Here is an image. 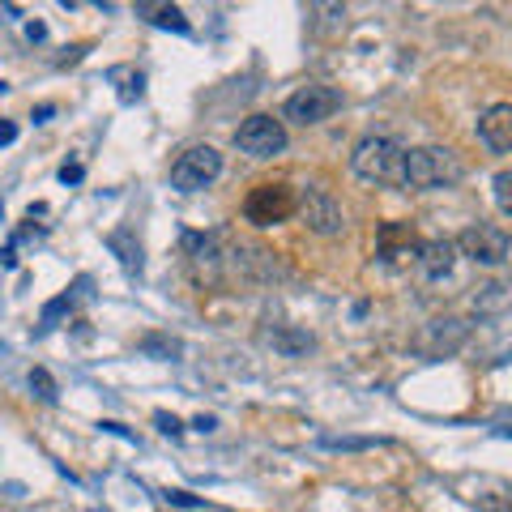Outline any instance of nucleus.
<instances>
[{"label": "nucleus", "mask_w": 512, "mask_h": 512, "mask_svg": "<svg viewBox=\"0 0 512 512\" xmlns=\"http://www.w3.org/2000/svg\"><path fill=\"white\" fill-rule=\"evenodd\" d=\"M295 205H299V197L291 184H256L244 197V218L252 227H278V222L295 214Z\"/></svg>", "instance_id": "7ed1b4c3"}, {"label": "nucleus", "mask_w": 512, "mask_h": 512, "mask_svg": "<svg viewBox=\"0 0 512 512\" xmlns=\"http://www.w3.org/2000/svg\"><path fill=\"white\" fill-rule=\"evenodd\" d=\"M316 30H338L346 22V0H312Z\"/></svg>", "instance_id": "6ab92c4d"}, {"label": "nucleus", "mask_w": 512, "mask_h": 512, "mask_svg": "<svg viewBox=\"0 0 512 512\" xmlns=\"http://www.w3.org/2000/svg\"><path fill=\"white\" fill-rule=\"evenodd\" d=\"M491 197H495V205H500V214L512 218V171L495 175V180H491Z\"/></svg>", "instance_id": "412c9836"}, {"label": "nucleus", "mask_w": 512, "mask_h": 512, "mask_svg": "<svg viewBox=\"0 0 512 512\" xmlns=\"http://www.w3.org/2000/svg\"><path fill=\"white\" fill-rule=\"evenodd\" d=\"M461 175H466V163L457 158V150H448V146H419V150H406L402 184L414 188V192L453 188Z\"/></svg>", "instance_id": "f257e3e1"}, {"label": "nucleus", "mask_w": 512, "mask_h": 512, "mask_svg": "<svg viewBox=\"0 0 512 512\" xmlns=\"http://www.w3.org/2000/svg\"><path fill=\"white\" fill-rule=\"evenodd\" d=\"M470 312L478 320H495V316H508L512 312V274H500V278H487L474 286L470 295Z\"/></svg>", "instance_id": "1a4fd4ad"}, {"label": "nucleus", "mask_w": 512, "mask_h": 512, "mask_svg": "<svg viewBox=\"0 0 512 512\" xmlns=\"http://www.w3.org/2000/svg\"><path fill=\"white\" fill-rule=\"evenodd\" d=\"M470 338V325L466 320H457V316H444V320H431L427 333H423V350L431 359H444V355H453V350H461Z\"/></svg>", "instance_id": "ddd939ff"}, {"label": "nucleus", "mask_w": 512, "mask_h": 512, "mask_svg": "<svg viewBox=\"0 0 512 512\" xmlns=\"http://www.w3.org/2000/svg\"><path fill=\"white\" fill-rule=\"evenodd\" d=\"M137 18L154 26V30H175V35H188V18L175 0H133Z\"/></svg>", "instance_id": "2eb2a0df"}, {"label": "nucleus", "mask_w": 512, "mask_h": 512, "mask_svg": "<svg viewBox=\"0 0 512 512\" xmlns=\"http://www.w3.org/2000/svg\"><path fill=\"white\" fill-rule=\"evenodd\" d=\"M478 137L491 154H512V103H491L478 116Z\"/></svg>", "instance_id": "f8f14e48"}, {"label": "nucleus", "mask_w": 512, "mask_h": 512, "mask_svg": "<svg viewBox=\"0 0 512 512\" xmlns=\"http://www.w3.org/2000/svg\"><path fill=\"white\" fill-rule=\"evenodd\" d=\"M18 141V124L13 120H0V146H13Z\"/></svg>", "instance_id": "393cba45"}, {"label": "nucleus", "mask_w": 512, "mask_h": 512, "mask_svg": "<svg viewBox=\"0 0 512 512\" xmlns=\"http://www.w3.org/2000/svg\"><path fill=\"white\" fill-rule=\"evenodd\" d=\"M235 146L248 158H278L286 150V124L274 116H248L235 128Z\"/></svg>", "instance_id": "39448f33"}, {"label": "nucleus", "mask_w": 512, "mask_h": 512, "mask_svg": "<svg viewBox=\"0 0 512 512\" xmlns=\"http://www.w3.org/2000/svg\"><path fill=\"white\" fill-rule=\"evenodd\" d=\"M30 389H35L39 402H56V380L47 376L43 367H35V372H30Z\"/></svg>", "instance_id": "4be33fe9"}, {"label": "nucleus", "mask_w": 512, "mask_h": 512, "mask_svg": "<svg viewBox=\"0 0 512 512\" xmlns=\"http://www.w3.org/2000/svg\"><path fill=\"white\" fill-rule=\"evenodd\" d=\"M107 248L120 256V265L128 269V274H141V244H133V235H128V231H111Z\"/></svg>", "instance_id": "a211bd4d"}, {"label": "nucleus", "mask_w": 512, "mask_h": 512, "mask_svg": "<svg viewBox=\"0 0 512 512\" xmlns=\"http://www.w3.org/2000/svg\"><path fill=\"white\" fill-rule=\"evenodd\" d=\"M60 180H64V184H77V180H82V167H77V163H64V167H60Z\"/></svg>", "instance_id": "a878e982"}, {"label": "nucleus", "mask_w": 512, "mask_h": 512, "mask_svg": "<svg viewBox=\"0 0 512 512\" xmlns=\"http://www.w3.org/2000/svg\"><path fill=\"white\" fill-rule=\"evenodd\" d=\"M402 167H406V150H402V141H393V137H363L355 154H350V171L359 175V180L367 184H397L402 180Z\"/></svg>", "instance_id": "f03ea898"}, {"label": "nucleus", "mask_w": 512, "mask_h": 512, "mask_svg": "<svg viewBox=\"0 0 512 512\" xmlns=\"http://www.w3.org/2000/svg\"><path fill=\"white\" fill-rule=\"evenodd\" d=\"M376 248H380L384 265H406V261H414V252H419V235H414V227H406V222H384Z\"/></svg>", "instance_id": "4468645a"}, {"label": "nucleus", "mask_w": 512, "mask_h": 512, "mask_svg": "<svg viewBox=\"0 0 512 512\" xmlns=\"http://www.w3.org/2000/svg\"><path fill=\"white\" fill-rule=\"evenodd\" d=\"M154 423H158V431H163V436H175V440L184 436L180 419H175V414H167V410H158V414H154Z\"/></svg>", "instance_id": "b1692460"}, {"label": "nucleus", "mask_w": 512, "mask_h": 512, "mask_svg": "<svg viewBox=\"0 0 512 512\" xmlns=\"http://www.w3.org/2000/svg\"><path fill=\"white\" fill-rule=\"evenodd\" d=\"M64 312H73V295H60V299L47 303V308H43V329H52Z\"/></svg>", "instance_id": "5701e85b"}, {"label": "nucleus", "mask_w": 512, "mask_h": 512, "mask_svg": "<svg viewBox=\"0 0 512 512\" xmlns=\"http://www.w3.org/2000/svg\"><path fill=\"white\" fill-rule=\"evenodd\" d=\"M495 363H500V367H504V363H512V342L500 350V355H495Z\"/></svg>", "instance_id": "bb28decb"}, {"label": "nucleus", "mask_w": 512, "mask_h": 512, "mask_svg": "<svg viewBox=\"0 0 512 512\" xmlns=\"http://www.w3.org/2000/svg\"><path fill=\"white\" fill-rule=\"evenodd\" d=\"M414 265L427 282H444L457 265V239H423L419 252H414Z\"/></svg>", "instance_id": "9b49d317"}, {"label": "nucleus", "mask_w": 512, "mask_h": 512, "mask_svg": "<svg viewBox=\"0 0 512 512\" xmlns=\"http://www.w3.org/2000/svg\"><path fill=\"white\" fill-rule=\"evenodd\" d=\"M295 210L303 214V222H308V231H316V235H342V231H346V214H342V205L333 201L325 188H303Z\"/></svg>", "instance_id": "6e6552de"}, {"label": "nucleus", "mask_w": 512, "mask_h": 512, "mask_svg": "<svg viewBox=\"0 0 512 512\" xmlns=\"http://www.w3.org/2000/svg\"><path fill=\"white\" fill-rule=\"evenodd\" d=\"M107 82H116L120 103H137L141 94H146V73L133 69V64H116V69H107Z\"/></svg>", "instance_id": "f3484780"}, {"label": "nucleus", "mask_w": 512, "mask_h": 512, "mask_svg": "<svg viewBox=\"0 0 512 512\" xmlns=\"http://www.w3.org/2000/svg\"><path fill=\"white\" fill-rule=\"evenodd\" d=\"M269 342H274L282 355H303V350H312L308 333H269Z\"/></svg>", "instance_id": "aec40b11"}, {"label": "nucleus", "mask_w": 512, "mask_h": 512, "mask_svg": "<svg viewBox=\"0 0 512 512\" xmlns=\"http://www.w3.org/2000/svg\"><path fill=\"white\" fill-rule=\"evenodd\" d=\"M222 175V154L214 146H188L171 163V188L180 192H201Z\"/></svg>", "instance_id": "20e7f679"}, {"label": "nucleus", "mask_w": 512, "mask_h": 512, "mask_svg": "<svg viewBox=\"0 0 512 512\" xmlns=\"http://www.w3.org/2000/svg\"><path fill=\"white\" fill-rule=\"evenodd\" d=\"M508 248H512L508 231H504V227H491V222L466 227V231H461V239H457V252L470 256L474 265H487V269L504 265V261H508Z\"/></svg>", "instance_id": "0eeeda50"}, {"label": "nucleus", "mask_w": 512, "mask_h": 512, "mask_svg": "<svg viewBox=\"0 0 512 512\" xmlns=\"http://www.w3.org/2000/svg\"><path fill=\"white\" fill-rule=\"evenodd\" d=\"M188 261H192V274H197L201 282H218L222 274V252H218V235H188Z\"/></svg>", "instance_id": "dca6fc26"}, {"label": "nucleus", "mask_w": 512, "mask_h": 512, "mask_svg": "<svg viewBox=\"0 0 512 512\" xmlns=\"http://www.w3.org/2000/svg\"><path fill=\"white\" fill-rule=\"evenodd\" d=\"M342 107V94L333 90V86H299L291 99L282 103V116L291 120V124H325L333 111Z\"/></svg>", "instance_id": "423d86ee"}, {"label": "nucleus", "mask_w": 512, "mask_h": 512, "mask_svg": "<svg viewBox=\"0 0 512 512\" xmlns=\"http://www.w3.org/2000/svg\"><path fill=\"white\" fill-rule=\"evenodd\" d=\"M461 500L474 504L478 512H512V483L504 478H470V483H461Z\"/></svg>", "instance_id": "9d476101"}]
</instances>
